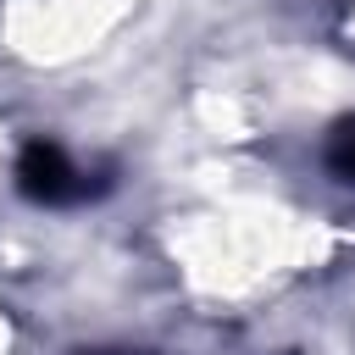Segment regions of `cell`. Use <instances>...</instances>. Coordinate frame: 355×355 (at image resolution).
I'll return each mask as SVG.
<instances>
[{
	"label": "cell",
	"instance_id": "7a4b0ae2",
	"mask_svg": "<svg viewBox=\"0 0 355 355\" xmlns=\"http://www.w3.org/2000/svg\"><path fill=\"white\" fill-rule=\"evenodd\" d=\"M327 161H333V172H338V178H349V183H355V122H349V128L333 139Z\"/></svg>",
	"mask_w": 355,
	"mask_h": 355
},
{
	"label": "cell",
	"instance_id": "6da1fadb",
	"mask_svg": "<svg viewBox=\"0 0 355 355\" xmlns=\"http://www.w3.org/2000/svg\"><path fill=\"white\" fill-rule=\"evenodd\" d=\"M17 189H22L28 200H39V205H72V200H83L94 183H89V172H83L61 144L33 139V144H22V155H17Z\"/></svg>",
	"mask_w": 355,
	"mask_h": 355
},
{
	"label": "cell",
	"instance_id": "3957f363",
	"mask_svg": "<svg viewBox=\"0 0 355 355\" xmlns=\"http://www.w3.org/2000/svg\"><path fill=\"white\" fill-rule=\"evenodd\" d=\"M94 355H122V349H94Z\"/></svg>",
	"mask_w": 355,
	"mask_h": 355
}]
</instances>
